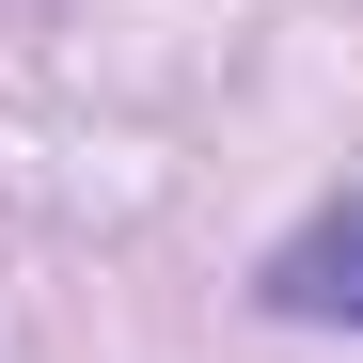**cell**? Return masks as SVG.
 Returning <instances> with one entry per match:
<instances>
[{
    "label": "cell",
    "mask_w": 363,
    "mask_h": 363,
    "mask_svg": "<svg viewBox=\"0 0 363 363\" xmlns=\"http://www.w3.org/2000/svg\"><path fill=\"white\" fill-rule=\"evenodd\" d=\"M269 300H284V316H363V221L284 237V253H269Z\"/></svg>",
    "instance_id": "6da1fadb"
}]
</instances>
